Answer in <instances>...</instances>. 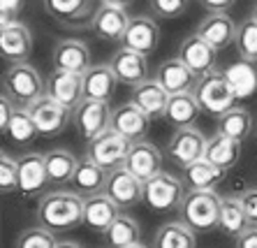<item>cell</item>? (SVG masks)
Masks as SVG:
<instances>
[{
	"instance_id": "1",
	"label": "cell",
	"mask_w": 257,
	"mask_h": 248,
	"mask_svg": "<svg viewBox=\"0 0 257 248\" xmlns=\"http://www.w3.org/2000/svg\"><path fill=\"white\" fill-rule=\"evenodd\" d=\"M35 216L51 232H67L84 223V197L74 190H51L37 200Z\"/></svg>"
},
{
	"instance_id": "46",
	"label": "cell",
	"mask_w": 257,
	"mask_h": 248,
	"mask_svg": "<svg viewBox=\"0 0 257 248\" xmlns=\"http://www.w3.org/2000/svg\"><path fill=\"white\" fill-rule=\"evenodd\" d=\"M234 3H236V0H199V5H202L209 14H213V12H227Z\"/></svg>"
},
{
	"instance_id": "20",
	"label": "cell",
	"mask_w": 257,
	"mask_h": 248,
	"mask_svg": "<svg viewBox=\"0 0 257 248\" xmlns=\"http://www.w3.org/2000/svg\"><path fill=\"white\" fill-rule=\"evenodd\" d=\"M195 33L206 44H211L215 51H220V49H227L229 44H234V40H236V24L232 21V17L227 12H213V14H206L199 21Z\"/></svg>"
},
{
	"instance_id": "44",
	"label": "cell",
	"mask_w": 257,
	"mask_h": 248,
	"mask_svg": "<svg viewBox=\"0 0 257 248\" xmlns=\"http://www.w3.org/2000/svg\"><path fill=\"white\" fill-rule=\"evenodd\" d=\"M14 114V107H12V100L3 93V97H0V130H3V135H5L7 126H10V118H12Z\"/></svg>"
},
{
	"instance_id": "40",
	"label": "cell",
	"mask_w": 257,
	"mask_h": 248,
	"mask_svg": "<svg viewBox=\"0 0 257 248\" xmlns=\"http://www.w3.org/2000/svg\"><path fill=\"white\" fill-rule=\"evenodd\" d=\"M0 190L5 195L19 190V160L7 151L0 153Z\"/></svg>"
},
{
	"instance_id": "45",
	"label": "cell",
	"mask_w": 257,
	"mask_h": 248,
	"mask_svg": "<svg viewBox=\"0 0 257 248\" xmlns=\"http://www.w3.org/2000/svg\"><path fill=\"white\" fill-rule=\"evenodd\" d=\"M234 246L236 248H257V227L250 225L243 234H239L234 239Z\"/></svg>"
},
{
	"instance_id": "9",
	"label": "cell",
	"mask_w": 257,
	"mask_h": 248,
	"mask_svg": "<svg viewBox=\"0 0 257 248\" xmlns=\"http://www.w3.org/2000/svg\"><path fill=\"white\" fill-rule=\"evenodd\" d=\"M33 51V33L24 21H3L0 24V54L5 61L28 63Z\"/></svg>"
},
{
	"instance_id": "14",
	"label": "cell",
	"mask_w": 257,
	"mask_h": 248,
	"mask_svg": "<svg viewBox=\"0 0 257 248\" xmlns=\"http://www.w3.org/2000/svg\"><path fill=\"white\" fill-rule=\"evenodd\" d=\"M104 195L118 204L120 211H125L130 206L139 204L144 200V181H139L135 174L120 167L116 172H109L107 186H104Z\"/></svg>"
},
{
	"instance_id": "28",
	"label": "cell",
	"mask_w": 257,
	"mask_h": 248,
	"mask_svg": "<svg viewBox=\"0 0 257 248\" xmlns=\"http://www.w3.org/2000/svg\"><path fill=\"white\" fill-rule=\"evenodd\" d=\"M107 179H109L107 170H102L100 165H95L93 160L84 158V160H79V167H77V172H74L72 186H74V193H79L86 200L90 195L104 193Z\"/></svg>"
},
{
	"instance_id": "25",
	"label": "cell",
	"mask_w": 257,
	"mask_h": 248,
	"mask_svg": "<svg viewBox=\"0 0 257 248\" xmlns=\"http://www.w3.org/2000/svg\"><path fill=\"white\" fill-rule=\"evenodd\" d=\"M118 216H120L118 204L104 193L90 195V197L84 200V225L88 230L104 234Z\"/></svg>"
},
{
	"instance_id": "29",
	"label": "cell",
	"mask_w": 257,
	"mask_h": 248,
	"mask_svg": "<svg viewBox=\"0 0 257 248\" xmlns=\"http://www.w3.org/2000/svg\"><path fill=\"white\" fill-rule=\"evenodd\" d=\"M153 248H197V232L190 230L183 220H169L158 227Z\"/></svg>"
},
{
	"instance_id": "6",
	"label": "cell",
	"mask_w": 257,
	"mask_h": 248,
	"mask_svg": "<svg viewBox=\"0 0 257 248\" xmlns=\"http://www.w3.org/2000/svg\"><path fill=\"white\" fill-rule=\"evenodd\" d=\"M132 142H127L123 135L109 128L107 133H102L100 137L86 142V158L100 165L102 170L116 172L120 167H125V160L130 156Z\"/></svg>"
},
{
	"instance_id": "5",
	"label": "cell",
	"mask_w": 257,
	"mask_h": 248,
	"mask_svg": "<svg viewBox=\"0 0 257 248\" xmlns=\"http://www.w3.org/2000/svg\"><path fill=\"white\" fill-rule=\"evenodd\" d=\"M195 97H197L204 114L213 116V118H220L222 114H227L229 109L236 107V95H234L225 72H220V70L199 79L197 88H195Z\"/></svg>"
},
{
	"instance_id": "12",
	"label": "cell",
	"mask_w": 257,
	"mask_h": 248,
	"mask_svg": "<svg viewBox=\"0 0 257 248\" xmlns=\"http://www.w3.org/2000/svg\"><path fill=\"white\" fill-rule=\"evenodd\" d=\"M49 186L44 153H24L19 158V193L24 197H42Z\"/></svg>"
},
{
	"instance_id": "48",
	"label": "cell",
	"mask_w": 257,
	"mask_h": 248,
	"mask_svg": "<svg viewBox=\"0 0 257 248\" xmlns=\"http://www.w3.org/2000/svg\"><path fill=\"white\" fill-rule=\"evenodd\" d=\"M58 248H81L77 241H58Z\"/></svg>"
},
{
	"instance_id": "49",
	"label": "cell",
	"mask_w": 257,
	"mask_h": 248,
	"mask_svg": "<svg viewBox=\"0 0 257 248\" xmlns=\"http://www.w3.org/2000/svg\"><path fill=\"white\" fill-rule=\"evenodd\" d=\"M127 248H149V246H146V243H142V241H139V243H132V246H127Z\"/></svg>"
},
{
	"instance_id": "19",
	"label": "cell",
	"mask_w": 257,
	"mask_h": 248,
	"mask_svg": "<svg viewBox=\"0 0 257 248\" xmlns=\"http://www.w3.org/2000/svg\"><path fill=\"white\" fill-rule=\"evenodd\" d=\"M44 10L51 19L67 28H84L93 21V0H42Z\"/></svg>"
},
{
	"instance_id": "32",
	"label": "cell",
	"mask_w": 257,
	"mask_h": 248,
	"mask_svg": "<svg viewBox=\"0 0 257 248\" xmlns=\"http://www.w3.org/2000/svg\"><path fill=\"white\" fill-rule=\"evenodd\" d=\"M199 111H202V107H199L195 93H181V95H172L165 121H169L176 130L179 128H190Z\"/></svg>"
},
{
	"instance_id": "15",
	"label": "cell",
	"mask_w": 257,
	"mask_h": 248,
	"mask_svg": "<svg viewBox=\"0 0 257 248\" xmlns=\"http://www.w3.org/2000/svg\"><path fill=\"white\" fill-rule=\"evenodd\" d=\"M109 65L114 70L116 79L120 84L127 86H139L149 79V56L139 54V51H132L127 47H120L111 58H109Z\"/></svg>"
},
{
	"instance_id": "24",
	"label": "cell",
	"mask_w": 257,
	"mask_h": 248,
	"mask_svg": "<svg viewBox=\"0 0 257 248\" xmlns=\"http://www.w3.org/2000/svg\"><path fill=\"white\" fill-rule=\"evenodd\" d=\"M118 79L109 63H93L84 72V97L86 100H100L109 102L116 93Z\"/></svg>"
},
{
	"instance_id": "11",
	"label": "cell",
	"mask_w": 257,
	"mask_h": 248,
	"mask_svg": "<svg viewBox=\"0 0 257 248\" xmlns=\"http://www.w3.org/2000/svg\"><path fill=\"white\" fill-rule=\"evenodd\" d=\"M158 84L169 93V95H181V93H195L199 84V77L192 72L186 63L181 61L179 56L176 58H167L162 61L156 70V77H153Z\"/></svg>"
},
{
	"instance_id": "36",
	"label": "cell",
	"mask_w": 257,
	"mask_h": 248,
	"mask_svg": "<svg viewBox=\"0 0 257 248\" xmlns=\"http://www.w3.org/2000/svg\"><path fill=\"white\" fill-rule=\"evenodd\" d=\"M139 236H142V227L137 220L127 213H120L114 225L104 232V241L109 248H127L132 243H139Z\"/></svg>"
},
{
	"instance_id": "26",
	"label": "cell",
	"mask_w": 257,
	"mask_h": 248,
	"mask_svg": "<svg viewBox=\"0 0 257 248\" xmlns=\"http://www.w3.org/2000/svg\"><path fill=\"white\" fill-rule=\"evenodd\" d=\"M162 165V153L158 151L156 144H151V142H137V144H132L130 149V156L125 160V170L130 174H135L139 181H149L151 176H156Z\"/></svg>"
},
{
	"instance_id": "18",
	"label": "cell",
	"mask_w": 257,
	"mask_h": 248,
	"mask_svg": "<svg viewBox=\"0 0 257 248\" xmlns=\"http://www.w3.org/2000/svg\"><path fill=\"white\" fill-rule=\"evenodd\" d=\"M30 109L33 121L37 126V133L42 137H56L67 128V123L72 121V111H67L65 107H60L58 102H54L51 97L44 95L42 100H37Z\"/></svg>"
},
{
	"instance_id": "10",
	"label": "cell",
	"mask_w": 257,
	"mask_h": 248,
	"mask_svg": "<svg viewBox=\"0 0 257 248\" xmlns=\"http://www.w3.org/2000/svg\"><path fill=\"white\" fill-rule=\"evenodd\" d=\"M47 97H51L60 107L67 111H74L79 104L84 102V74H72V72H54L47 77Z\"/></svg>"
},
{
	"instance_id": "16",
	"label": "cell",
	"mask_w": 257,
	"mask_h": 248,
	"mask_svg": "<svg viewBox=\"0 0 257 248\" xmlns=\"http://www.w3.org/2000/svg\"><path fill=\"white\" fill-rule=\"evenodd\" d=\"M54 70L72 74H84L93 63H90V49L84 40H58L51 54Z\"/></svg>"
},
{
	"instance_id": "31",
	"label": "cell",
	"mask_w": 257,
	"mask_h": 248,
	"mask_svg": "<svg viewBox=\"0 0 257 248\" xmlns=\"http://www.w3.org/2000/svg\"><path fill=\"white\" fill-rule=\"evenodd\" d=\"M248 227H250V223H248V216H245L241 195H227V197H222L220 227H218V230L236 239V236L243 234Z\"/></svg>"
},
{
	"instance_id": "2",
	"label": "cell",
	"mask_w": 257,
	"mask_h": 248,
	"mask_svg": "<svg viewBox=\"0 0 257 248\" xmlns=\"http://www.w3.org/2000/svg\"><path fill=\"white\" fill-rule=\"evenodd\" d=\"M3 93L19 107H33L47 95V81L30 63H14L3 74Z\"/></svg>"
},
{
	"instance_id": "43",
	"label": "cell",
	"mask_w": 257,
	"mask_h": 248,
	"mask_svg": "<svg viewBox=\"0 0 257 248\" xmlns=\"http://www.w3.org/2000/svg\"><path fill=\"white\" fill-rule=\"evenodd\" d=\"M24 5L26 0H0V19L3 21H17Z\"/></svg>"
},
{
	"instance_id": "47",
	"label": "cell",
	"mask_w": 257,
	"mask_h": 248,
	"mask_svg": "<svg viewBox=\"0 0 257 248\" xmlns=\"http://www.w3.org/2000/svg\"><path fill=\"white\" fill-rule=\"evenodd\" d=\"M135 0H100V5H114V7H130Z\"/></svg>"
},
{
	"instance_id": "39",
	"label": "cell",
	"mask_w": 257,
	"mask_h": 248,
	"mask_svg": "<svg viewBox=\"0 0 257 248\" xmlns=\"http://www.w3.org/2000/svg\"><path fill=\"white\" fill-rule=\"evenodd\" d=\"M14 248H58V239L51 230L37 225V227H28L17 236Z\"/></svg>"
},
{
	"instance_id": "37",
	"label": "cell",
	"mask_w": 257,
	"mask_h": 248,
	"mask_svg": "<svg viewBox=\"0 0 257 248\" xmlns=\"http://www.w3.org/2000/svg\"><path fill=\"white\" fill-rule=\"evenodd\" d=\"M5 135L17 144H30V142L37 140V126L33 121V114H30L28 107H17L14 109L12 118H10V126H7Z\"/></svg>"
},
{
	"instance_id": "21",
	"label": "cell",
	"mask_w": 257,
	"mask_h": 248,
	"mask_svg": "<svg viewBox=\"0 0 257 248\" xmlns=\"http://www.w3.org/2000/svg\"><path fill=\"white\" fill-rule=\"evenodd\" d=\"M215 54H218V51H215L211 44L204 42L197 33L188 35L186 40L179 44V58L186 63L199 79L215 72Z\"/></svg>"
},
{
	"instance_id": "4",
	"label": "cell",
	"mask_w": 257,
	"mask_h": 248,
	"mask_svg": "<svg viewBox=\"0 0 257 248\" xmlns=\"http://www.w3.org/2000/svg\"><path fill=\"white\" fill-rule=\"evenodd\" d=\"M186 181L169 172H158L144 181V204L153 213H169L179 211L183 200H186Z\"/></svg>"
},
{
	"instance_id": "3",
	"label": "cell",
	"mask_w": 257,
	"mask_h": 248,
	"mask_svg": "<svg viewBox=\"0 0 257 248\" xmlns=\"http://www.w3.org/2000/svg\"><path fill=\"white\" fill-rule=\"evenodd\" d=\"M220 209L222 197L215 190H188L179 213L181 220L199 234L220 227Z\"/></svg>"
},
{
	"instance_id": "23",
	"label": "cell",
	"mask_w": 257,
	"mask_h": 248,
	"mask_svg": "<svg viewBox=\"0 0 257 248\" xmlns=\"http://www.w3.org/2000/svg\"><path fill=\"white\" fill-rule=\"evenodd\" d=\"M169 100H172V95L158 84L156 79H146L144 84L135 86L132 88V97H130V102L137 104L151 121L153 118H165Z\"/></svg>"
},
{
	"instance_id": "7",
	"label": "cell",
	"mask_w": 257,
	"mask_h": 248,
	"mask_svg": "<svg viewBox=\"0 0 257 248\" xmlns=\"http://www.w3.org/2000/svg\"><path fill=\"white\" fill-rule=\"evenodd\" d=\"M206 137L202 130H197L195 126L190 128H179L174 130L172 140L167 144V156L176 167H190L197 160H204V151H206Z\"/></svg>"
},
{
	"instance_id": "13",
	"label": "cell",
	"mask_w": 257,
	"mask_h": 248,
	"mask_svg": "<svg viewBox=\"0 0 257 248\" xmlns=\"http://www.w3.org/2000/svg\"><path fill=\"white\" fill-rule=\"evenodd\" d=\"M130 14L123 7L114 5H100L93 14L90 21V31L95 33V37L104 40V42H123L125 31L130 26Z\"/></svg>"
},
{
	"instance_id": "17",
	"label": "cell",
	"mask_w": 257,
	"mask_h": 248,
	"mask_svg": "<svg viewBox=\"0 0 257 248\" xmlns=\"http://www.w3.org/2000/svg\"><path fill=\"white\" fill-rule=\"evenodd\" d=\"M160 42V26L153 17H146V14H139V17L130 19V26L123 37V47L132 49V51H139L144 56H151L158 49Z\"/></svg>"
},
{
	"instance_id": "33",
	"label": "cell",
	"mask_w": 257,
	"mask_h": 248,
	"mask_svg": "<svg viewBox=\"0 0 257 248\" xmlns=\"http://www.w3.org/2000/svg\"><path fill=\"white\" fill-rule=\"evenodd\" d=\"M225 77H227L229 86H232L236 100H245L257 91V67L255 63L248 61H239L232 63V65L225 70Z\"/></svg>"
},
{
	"instance_id": "22",
	"label": "cell",
	"mask_w": 257,
	"mask_h": 248,
	"mask_svg": "<svg viewBox=\"0 0 257 248\" xmlns=\"http://www.w3.org/2000/svg\"><path fill=\"white\" fill-rule=\"evenodd\" d=\"M149 128H151V118L132 102L116 107L114 114H111V130L123 135L132 144L144 142V137L149 135Z\"/></svg>"
},
{
	"instance_id": "27",
	"label": "cell",
	"mask_w": 257,
	"mask_h": 248,
	"mask_svg": "<svg viewBox=\"0 0 257 248\" xmlns=\"http://www.w3.org/2000/svg\"><path fill=\"white\" fill-rule=\"evenodd\" d=\"M241 156V142L229 140L225 135L215 133L213 137H209L206 142V151H204V160L211 165H215L218 170L229 172L234 165L239 163Z\"/></svg>"
},
{
	"instance_id": "42",
	"label": "cell",
	"mask_w": 257,
	"mask_h": 248,
	"mask_svg": "<svg viewBox=\"0 0 257 248\" xmlns=\"http://www.w3.org/2000/svg\"><path fill=\"white\" fill-rule=\"evenodd\" d=\"M241 202H243L245 216H248V223L257 227V188H248L243 195H241Z\"/></svg>"
},
{
	"instance_id": "41",
	"label": "cell",
	"mask_w": 257,
	"mask_h": 248,
	"mask_svg": "<svg viewBox=\"0 0 257 248\" xmlns=\"http://www.w3.org/2000/svg\"><path fill=\"white\" fill-rule=\"evenodd\" d=\"M149 5L156 19H176L186 14L190 0H149Z\"/></svg>"
},
{
	"instance_id": "35",
	"label": "cell",
	"mask_w": 257,
	"mask_h": 248,
	"mask_svg": "<svg viewBox=\"0 0 257 248\" xmlns=\"http://www.w3.org/2000/svg\"><path fill=\"white\" fill-rule=\"evenodd\" d=\"M225 179V172L206 160H197L183 170V181L190 190H215V186Z\"/></svg>"
},
{
	"instance_id": "34",
	"label": "cell",
	"mask_w": 257,
	"mask_h": 248,
	"mask_svg": "<svg viewBox=\"0 0 257 248\" xmlns=\"http://www.w3.org/2000/svg\"><path fill=\"white\" fill-rule=\"evenodd\" d=\"M250 130H252V116L243 107L229 109L227 114H222L218 118V123H215V133H220L236 142H243L250 135Z\"/></svg>"
},
{
	"instance_id": "38",
	"label": "cell",
	"mask_w": 257,
	"mask_h": 248,
	"mask_svg": "<svg viewBox=\"0 0 257 248\" xmlns=\"http://www.w3.org/2000/svg\"><path fill=\"white\" fill-rule=\"evenodd\" d=\"M234 49H236V54H239L241 61L257 63V21L252 17L243 19V21L236 26Z\"/></svg>"
},
{
	"instance_id": "30",
	"label": "cell",
	"mask_w": 257,
	"mask_h": 248,
	"mask_svg": "<svg viewBox=\"0 0 257 248\" xmlns=\"http://www.w3.org/2000/svg\"><path fill=\"white\" fill-rule=\"evenodd\" d=\"M47 160V174H49V183L54 186H63V183H72L74 172L79 167L77 156L67 149H51L44 153Z\"/></svg>"
},
{
	"instance_id": "50",
	"label": "cell",
	"mask_w": 257,
	"mask_h": 248,
	"mask_svg": "<svg viewBox=\"0 0 257 248\" xmlns=\"http://www.w3.org/2000/svg\"><path fill=\"white\" fill-rule=\"evenodd\" d=\"M250 17L257 21V0H255V5H252V14H250Z\"/></svg>"
},
{
	"instance_id": "8",
	"label": "cell",
	"mask_w": 257,
	"mask_h": 248,
	"mask_svg": "<svg viewBox=\"0 0 257 248\" xmlns=\"http://www.w3.org/2000/svg\"><path fill=\"white\" fill-rule=\"evenodd\" d=\"M111 114H114V111H111L109 102L84 100V102L72 111V123L77 128L79 137H84L86 142H90L111 128Z\"/></svg>"
}]
</instances>
